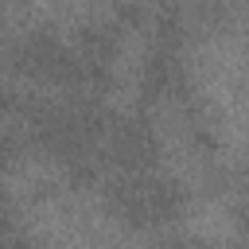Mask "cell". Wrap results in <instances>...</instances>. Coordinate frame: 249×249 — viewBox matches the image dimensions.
I'll list each match as a JSON object with an SVG mask.
<instances>
[{
  "instance_id": "277c9868",
  "label": "cell",
  "mask_w": 249,
  "mask_h": 249,
  "mask_svg": "<svg viewBox=\"0 0 249 249\" xmlns=\"http://www.w3.org/2000/svg\"><path fill=\"white\" fill-rule=\"evenodd\" d=\"M0 249H43L35 237H23V233H8L4 241H0Z\"/></svg>"
},
{
  "instance_id": "8992f818",
  "label": "cell",
  "mask_w": 249,
  "mask_h": 249,
  "mask_svg": "<svg viewBox=\"0 0 249 249\" xmlns=\"http://www.w3.org/2000/svg\"><path fill=\"white\" fill-rule=\"evenodd\" d=\"M241 249H249V245H241Z\"/></svg>"
},
{
  "instance_id": "7a4b0ae2",
  "label": "cell",
  "mask_w": 249,
  "mask_h": 249,
  "mask_svg": "<svg viewBox=\"0 0 249 249\" xmlns=\"http://www.w3.org/2000/svg\"><path fill=\"white\" fill-rule=\"evenodd\" d=\"M183 82H187V74L167 47H156L140 66V89L148 97H171V93L183 89Z\"/></svg>"
},
{
  "instance_id": "6da1fadb",
  "label": "cell",
  "mask_w": 249,
  "mask_h": 249,
  "mask_svg": "<svg viewBox=\"0 0 249 249\" xmlns=\"http://www.w3.org/2000/svg\"><path fill=\"white\" fill-rule=\"evenodd\" d=\"M183 187L167 175H152V171H132L128 179H121L113 191H109V210L144 230V226H160V222H175L183 214Z\"/></svg>"
},
{
  "instance_id": "3957f363",
  "label": "cell",
  "mask_w": 249,
  "mask_h": 249,
  "mask_svg": "<svg viewBox=\"0 0 249 249\" xmlns=\"http://www.w3.org/2000/svg\"><path fill=\"white\" fill-rule=\"evenodd\" d=\"M152 249H206L198 237H187V233H175V237H160Z\"/></svg>"
},
{
  "instance_id": "5b68a950",
  "label": "cell",
  "mask_w": 249,
  "mask_h": 249,
  "mask_svg": "<svg viewBox=\"0 0 249 249\" xmlns=\"http://www.w3.org/2000/svg\"><path fill=\"white\" fill-rule=\"evenodd\" d=\"M8 222H12V210H8V198L0 195V241L8 237Z\"/></svg>"
}]
</instances>
